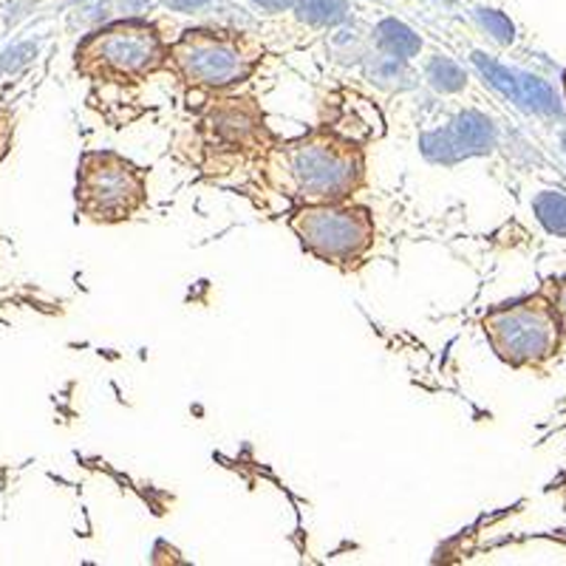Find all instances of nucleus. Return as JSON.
I'll return each instance as SVG.
<instances>
[{"label":"nucleus","mask_w":566,"mask_h":566,"mask_svg":"<svg viewBox=\"0 0 566 566\" xmlns=\"http://www.w3.org/2000/svg\"><path fill=\"white\" fill-rule=\"evenodd\" d=\"M261 176L297 207L348 201L366 181V154L326 125L297 139L275 142L261 159Z\"/></svg>","instance_id":"nucleus-1"},{"label":"nucleus","mask_w":566,"mask_h":566,"mask_svg":"<svg viewBox=\"0 0 566 566\" xmlns=\"http://www.w3.org/2000/svg\"><path fill=\"white\" fill-rule=\"evenodd\" d=\"M490 348L510 368H541L558 354L564 326L544 292L493 306L482 317Z\"/></svg>","instance_id":"nucleus-4"},{"label":"nucleus","mask_w":566,"mask_h":566,"mask_svg":"<svg viewBox=\"0 0 566 566\" xmlns=\"http://www.w3.org/2000/svg\"><path fill=\"white\" fill-rule=\"evenodd\" d=\"M264 49L244 32L187 29L168 45V69L193 91L221 94L247 83L261 65Z\"/></svg>","instance_id":"nucleus-2"},{"label":"nucleus","mask_w":566,"mask_h":566,"mask_svg":"<svg viewBox=\"0 0 566 566\" xmlns=\"http://www.w3.org/2000/svg\"><path fill=\"white\" fill-rule=\"evenodd\" d=\"M199 139L216 165L227 161L264 159L275 145V136L264 125V114L250 97L216 99L199 123Z\"/></svg>","instance_id":"nucleus-7"},{"label":"nucleus","mask_w":566,"mask_h":566,"mask_svg":"<svg viewBox=\"0 0 566 566\" xmlns=\"http://www.w3.org/2000/svg\"><path fill=\"white\" fill-rule=\"evenodd\" d=\"M290 230L312 258L332 266H352L368 255L377 227L368 207L348 201L301 205L290 216Z\"/></svg>","instance_id":"nucleus-5"},{"label":"nucleus","mask_w":566,"mask_h":566,"mask_svg":"<svg viewBox=\"0 0 566 566\" xmlns=\"http://www.w3.org/2000/svg\"><path fill=\"white\" fill-rule=\"evenodd\" d=\"M255 3H261L264 9H283L290 0H255Z\"/></svg>","instance_id":"nucleus-11"},{"label":"nucleus","mask_w":566,"mask_h":566,"mask_svg":"<svg viewBox=\"0 0 566 566\" xmlns=\"http://www.w3.org/2000/svg\"><path fill=\"white\" fill-rule=\"evenodd\" d=\"M535 216L547 232L553 235H566V199L560 193H541L535 199Z\"/></svg>","instance_id":"nucleus-8"},{"label":"nucleus","mask_w":566,"mask_h":566,"mask_svg":"<svg viewBox=\"0 0 566 566\" xmlns=\"http://www.w3.org/2000/svg\"><path fill=\"white\" fill-rule=\"evenodd\" d=\"M564 91H566V74H564Z\"/></svg>","instance_id":"nucleus-13"},{"label":"nucleus","mask_w":566,"mask_h":566,"mask_svg":"<svg viewBox=\"0 0 566 566\" xmlns=\"http://www.w3.org/2000/svg\"><path fill=\"white\" fill-rule=\"evenodd\" d=\"M297 9H301V18L310 23H335L346 14L343 0H301Z\"/></svg>","instance_id":"nucleus-9"},{"label":"nucleus","mask_w":566,"mask_h":566,"mask_svg":"<svg viewBox=\"0 0 566 566\" xmlns=\"http://www.w3.org/2000/svg\"><path fill=\"white\" fill-rule=\"evenodd\" d=\"M176 7L187 9V7H199V3H205V0H174Z\"/></svg>","instance_id":"nucleus-12"},{"label":"nucleus","mask_w":566,"mask_h":566,"mask_svg":"<svg viewBox=\"0 0 566 566\" xmlns=\"http://www.w3.org/2000/svg\"><path fill=\"white\" fill-rule=\"evenodd\" d=\"M77 69L94 83H139L168 69V43L148 20H123L80 43Z\"/></svg>","instance_id":"nucleus-3"},{"label":"nucleus","mask_w":566,"mask_h":566,"mask_svg":"<svg viewBox=\"0 0 566 566\" xmlns=\"http://www.w3.org/2000/svg\"><path fill=\"white\" fill-rule=\"evenodd\" d=\"M148 205V176L114 150H88L80 159L77 207L97 224L130 221Z\"/></svg>","instance_id":"nucleus-6"},{"label":"nucleus","mask_w":566,"mask_h":566,"mask_svg":"<svg viewBox=\"0 0 566 566\" xmlns=\"http://www.w3.org/2000/svg\"><path fill=\"white\" fill-rule=\"evenodd\" d=\"M544 295L549 297V303H553L555 315H558L560 326H564V335H566V277H558V281H549L547 286H544Z\"/></svg>","instance_id":"nucleus-10"}]
</instances>
